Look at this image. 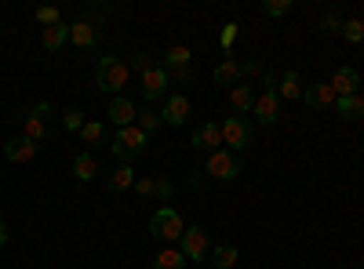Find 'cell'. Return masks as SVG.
I'll use <instances>...</instances> for the list:
<instances>
[{"mask_svg": "<svg viewBox=\"0 0 364 269\" xmlns=\"http://www.w3.org/2000/svg\"><path fill=\"white\" fill-rule=\"evenodd\" d=\"M128 77H132V66L124 62V58H117V55H102V58H99V66H95V84L102 87V92H109V95L124 92V87H128Z\"/></svg>", "mask_w": 364, "mask_h": 269, "instance_id": "6da1fadb", "label": "cell"}, {"mask_svg": "<svg viewBox=\"0 0 364 269\" xmlns=\"http://www.w3.org/2000/svg\"><path fill=\"white\" fill-rule=\"evenodd\" d=\"M146 146H149V135H146L142 128H135V124H132V128H120L117 138H113V157L124 160V164H128V160H139V157L146 153Z\"/></svg>", "mask_w": 364, "mask_h": 269, "instance_id": "7a4b0ae2", "label": "cell"}, {"mask_svg": "<svg viewBox=\"0 0 364 269\" xmlns=\"http://www.w3.org/2000/svg\"><path fill=\"white\" fill-rule=\"evenodd\" d=\"M204 175H211L215 182H233V178H240V157L223 146V149H215V153H208Z\"/></svg>", "mask_w": 364, "mask_h": 269, "instance_id": "3957f363", "label": "cell"}, {"mask_svg": "<svg viewBox=\"0 0 364 269\" xmlns=\"http://www.w3.org/2000/svg\"><path fill=\"white\" fill-rule=\"evenodd\" d=\"M149 229H154L157 241H182V233H186V229H182L178 212H175V207H168V204L161 207L154 219H149Z\"/></svg>", "mask_w": 364, "mask_h": 269, "instance_id": "277c9868", "label": "cell"}, {"mask_svg": "<svg viewBox=\"0 0 364 269\" xmlns=\"http://www.w3.org/2000/svg\"><path fill=\"white\" fill-rule=\"evenodd\" d=\"M219 128H223V146L233 149V153H240L245 146H252V124L245 121V116H226Z\"/></svg>", "mask_w": 364, "mask_h": 269, "instance_id": "5b68a950", "label": "cell"}, {"mask_svg": "<svg viewBox=\"0 0 364 269\" xmlns=\"http://www.w3.org/2000/svg\"><path fill=\"white\" fill-rule=\"evenodd\" d=\"M51 131V102H37V109H29L26 116V138H33V142H44Z\"/></svg>", "mask_w": 364, "mask_h": 269, "instance_id": "8992f818", "label": "cell"}, {"mask_svg": "<svg viewBox=\"0 0 364 269\" xmlns=\"http://www.w3.org/2000/svg\"><path fill=\"white\" fill-rule=\"evenodd\" d=\"M182 255H186V262H204L208 258V229L190 226L182 233Z\"/></svg>", "mask_w": 364, "mask_h": 269, "instance_id": "52a82bcc", "label": "cell"}, {"mask_svg": "<svg viewBox=\"0 0 364 269\" xmlns=\"http://www.w3.org/2000/svg\"><path fill=\"white\" fill-rule=\"evenodd\" d=\"M139 77H142V95H146L149 102L168 99V73H164V66H149V70H142Z\"/></svg>", "mask_w": 364, "mask_h": 269, "instance_id": "ba28073f", "label": "cell"}, {"mask_svg": "<svg viewBox=\"0 0 364 269\" xmlns=\"http://www.w3.org/2000/svg\"><path fill=\"white\" fill-rule=\"evenodd\" d=\"M252 113H255V121H259V124H277V121H281V95H277V92H262V95H255Z\"/></svg>", "mask_w": 364, "mask_h": 269, "instance_id": "9c48e42d", "label": "cell"}, {"mask_svg": "<svg viewBox=\"0 0 364 269\" xmlns=\"http://www.w3.org/2000/svg\"><path fill=\"white\" fill-rule=\"evenodd\" d=\"M190 48H168L164 51V73H171V77H178V80H190L193 73H190Z\"/></svg>", "mask_w": 364, "mask_h": 269, "instance_id": "30bf717a", "label": "cell"}, {"mask_svg": "<svg viewBox=\"0 0 364 269\" xmlns=\"http://www.w3.org/2000/svg\"><path fill=\"white\" fill-rule=\"evenodd\" d=\"M37 149H41V142H33V138L18 135V138H8V146H4V157H8L11 164H29V160L37 157Z\"/></svg>", "mask_w": 364, "mask_h": 269, "instance_id": "8fae6325", "label": "cell"}, {"mask_svg": "<svg viewBox=\"0 0 364 269\" xmlns=\"http://www.w3.org/2000/svg\"><path fill=\"white\" fill-rule=\"evenodd\" d=\"M161 116H164V124H175V128H182L190 121V99L186 95H168L164 99V109H161Z\"/></svg>", "mask_w": 364, "mask_h": 269, "instance_id": "7c38bea8", "label": "cell"}, {"mask_svg": "<svg viewBox=\"0 0 364 269\" xmlns=\"http://www.w3.org/2000/svg\"><path fill=\"white\" fill-rule=\"evenodd\" d=\"M135 116H139V109H135V102H132L128 95H113V102H109V121H113L117 128H132Z\"/></svg>", "mask_w": 364, "mask_h": 269, "instance_id": "4fadbf2b", "label": "cell"}, {"mask_svg": "<svg viewBox=\"0 0 364 269\" xmlns=\"http://www.w3.org/2000/svg\"><path fill=\"white\" fill-rule=\"evenodd\" d=\"M302 99H306V106H314V109H328V106L336 109V102H339L331 84H310L306 92H302Z\"/></svg>", "mask_w": 364, "mask_h": 269, "instance_id": "5bb4252c", "label": "cell"}, {"mask_svg": "<svg viewBox=\"0 0 364 269\" xmlns=\"http://www.w3.org/2000/svg\"><path fill=\"white\" fill-rule=\"evenodd\" d=\"M193 149H200V153H215V149H223V128L219 124H204L193 131Z\"/></svg>", "mask_w": 364, "mask_h": 269, "instance_id": "9a60e30c", "label": "cell"}, {"mask_svg": "<svg viewBox=\"0 0 364 269\" xmlns=\"http://www.w3.org/2000/svg\"><path fill=\"white\" fill-rule=\"evenodd\" d=\"M99 26L95 22H87V18H77L73 26H70V40L77 44V48H95L99 44Z\"/></svg>", "mask_w": 364, "mask_h": 269, "instance_id": "2e32d148", "label": "cell"}, {"mask_svg": "<svg viewBox=\"0 0 364 269\" xmlns=\"http://www.w3.org/2000/svg\"><path fill=\"white\" fill-rule=\"evenodd\" d=\"M331 87H336V95L346 99V95H357V87H360V73L353 66H339L336 77H331Z\"/></svg>", "mask_w": 364, "mask_h": 269, "instance_id": "e0dca14e", "label": "cell"}, {"mask_svg": "<svg viewBox=\"0 0 364 269\" xmlns=\"http://www.w3.org/2000/svg\"><path fill=\"white\" fill-rule=\"evenodd\" d=\"M230 106L237 109V116H240V113H252V106H255V92H252V84H245V80L233 84V87H230Z\"/></svg>", "mask_w": 364, "mask_h": 269, "instance_id": "ac0fdd59", "label": "cell"}, {"mask_svg": "<svg viewBox=\"0 0 364 269\" xmlns=\"http://www.w3.org/2000/svg\"><path fill=\"white\" fill-rule=\"evenodd\" d=\"M336 113H339V121L357 124L360 116H364V99H360V95H346V99H339V102H336Z\"/></svg>", "mask_w": 364, "mask_h": 269, "instance_id": "d6986e66", "label": "cell"}, {"mask_svg": "<svg viewBox=\"0 0 364 269\" xmlns=\"http://www.w3.org/2000/svg\"><path fill=\"white\" fill-rule=\"evenodd\" d=\"M66 40H70V26H66V22L48 26L44 33H41V48H44V51H58V48H63Z\"/></svg>", "mask_w": 364, "mask_h": 269, "instance_id": "ffe728a7", "label": "cell"}, {"mask_svg": "<svg viewBox=\"0 0 364 269\" xmlns=\"http://www.w3.org/2000/svg\"><path fill=\"white\" fill-rule=\"evenodd\" d=\"M132 186H135V171H132L128 164L106 175V190H113V193H124V190H132Z\"/></svg>", "mask_w": 364, "mask_h": 269, "instance_id": "44dd1931", "label": "cell"}, {"mask_svg": "<svg viewBox=\"0 0 364 269\" xmlns=\"http://www.w3.org/2000/svg\"><path fill=\"white\" fill-rule=\"evenodd\" d=\"M302 92H306V87H302V80H299L295 70H288V73L277 80V95H281V99H299Z\"/></svg>", "mask_w": 364, "mask_h": 269, "instance_id": "7402d4cb", "label": "cell"}, {"mask_svg": "<svg viewBox=\"0 0 364 269\" xmlns=\"http://www.w3.org/2000/svg\"><path fill=\"white\" fill-rule=\"evenodd\" d=\"M73 175L80 178V182H91V178L99 175V160L91 157V153H80V157L73 160Z\"/></svg>", "mask_w": 364, "mask_h": 269, "instance_id": "603a6c76", "label": "cell"}, {"mask_svg": "<svg viewBox=\"0 0 364 269\" xmlns=\"http://www.w3.org/2000/svg\"><path fill=\"white\" fill-rule=\"evenodd\" d=\"M164 124V116L154 109V106H146V109H139V116H135V128H142L146 135H154L157 128Z\"/></svg>", "mask_w": 364, "mask_h": 269, "instance_id": "cb8c5ba5", "label": "cell"}, {"mask_svg": "<svg viewBox=\"0 0 364 269\" xmlns=\"http://www.w3.org/2000/svg\"><path fill=\"white\" fill-rule=\"evenodd\" d=\"M215 84H223V87H233V84H240V62L226 58V62L215 70Z\"/></svg>", "mask_w": 364, "mask_h": 269, "instance_id": "d4e9b609", "label": "cell"}, {"mask_svg": "<svg viewBox=\"0 0 364 269\" xmlns=\"http://www.w3.org/2000/svg\"><path fill=\"white\" fill-rule=\"evenodd\" d=\"M154 269H186V255L182 251H161L157 258H154Z\"/></svg>", "mask_w": 364, "mask_h": 269, "instance_id": "484cf974", "label": "cell"}, {"mask_svg": "<svg viewBox=\"0 0 364 269\" xmlns=\"http://www.w3.org/2000/svg\"><path fill=\"white\" fill-rule=\"evenodd\" d=\"M233 262H237V248L233 244H223V248L211 251V265H215V269H230Z\"/></svg>", "mask_w": 364, "mask_h": 269, "instance_id": "4316f807", "label": "cell"}, {"mask_svg": "<svg viewBox=\"0 0 364 269\" xmlns=\"http://www.w3.org/2000/svg\"><path fill=\"white\" fill-rule=\"evenodd\" d=\"M80 138H84L87 146H99V142L106 138V128H102V124H95V121H84V128H80Z\"/></svg>", "mask_w": 364, "mask_h": 269, "instance_id": "83f0119b", "label": "cell"}, {"mask_svg": "<svg viewBox=\"0 0 364 269\" xmlns=\"http://www.w3.org/2000/svg\"><path fill=\"white\" fill-rule=\"evenodd\" d=\"M343 37H346L350 44H360V40H364V22H360V18L343 22Z\"/></svg>", "mask_w": 364, "mask_h": 269, "instance_id": "f1b7e54d", "label": "cell"}, {"mask_svg": "<svg viewBox=\"0 0 364 269\" xmlns=\"http://www.w3.org/2000/svg\"><path fill=\"white\" fill-rule=\"evenodd\" d=\"M262 11H266L269 18H284V15L291 11V0H266Z\"/></svg>", "mask_w": 364, "mask_h": 269, "instance_id": "f546056e", "label": "cell"}, {"mask_svg": "<svg viewBox=\"0 0 364 269\" xmlns=\"http://www.w3.org/2000/svg\"><path fill=\"white\" fill-rule=\"evenodd\" d=\"M37 22L48 29V26H58V22H63V15H58V8H37Z\"/></svg>", "mask_w": 364, "mask_h": 269, "instance_id": "4dcf8cb0", "label": "cell"}, {"mask_svg": "<svg viewBox=\"0 0 364 269\" xmlns=\"http://www.w3.org/2000/svg\"><path fill=\"white\" fill-rule=\"evenodd\" d=\"M321 29H324L328 37H331V33H343V18H339L336 11H328V15L321 18Z\"/></svg>", "mask_w": 364, "mask_h": 269, "instance_id": "1f68e13d", "label": "cell"}, {"mask_svg": "<svg viewBox=\"0 0 364 269\" xmlns=\"http://www.w3.org/2000/svg\"><path fill=\"white\" fill-rule=\"evenodd\" d=\"M63 124H66L70 131H80V128H84V113H80V109H66V113H63Z\"/></svg>", "mask_w": 364, "mask_h": 269, "instance_id": "d6a6232c", "label": "cell"}, {"mask_svg": "<svg viewBox=\"0 0 364 269\" xmlns=\"http://www.w3.org/2000/svg\"><path fill=\"white\" fill-rule=\"evenodd\" d=\"M154 193H157L161 200H171V197H175V186L168 182V178H154Z\"/></svg>", "mask_w": 364, "mask_h": 269, "instance_id": "836d02e7", "label": "cell"}, {"mask_svg": "<svg viewBox=\"0 0 364 269\" xmlns=\"http://www.w3.org/2000/svg\"><path fill=\"white\" fill-rule=\"evenodd\" d=\"M233 40H237V22H226V26H223V51H230Z\"/></svg>", "mask_w": 364, "mask_h": 269, "instance_id": "e575fe53", "label": "cell"}, {"mask_svg": "<svg viewBox=\"0 0 364 269\" xmlns=\"http://www.w3.org/2000/svg\"><path fill=\"white\" fill-rule=\"evenodd\" d=\"M135 190L142 197H154V178H135Z\"/></svg>", "mask_w": 364, "mask_h": 269, "instance_id": "d590c367", "label": "cell"}, {"mask_svg": "<svg viewBox=\"0 0 364 269\" xmlns=\"http://www.w3.org/2000/svg\"><path fill=\"white\" fill-rule=\"evenodd\" d=\"M149 66H154V62H149V55H142V51L132 58V70H139V73H142V70H149Z\"/></svg>", "mask_w": 364, "mask_h": 269, "instance_id": "8d00e7d4", "label": "cell"}, {"mask_svg": "<svg viewBox=\"0 0 364 269\" xmlns=\"http://www.w3.org/2000/svg\"><path fill=\"white\" fill-rule=\"evenodd\" d=\"M8 244V226H4V219H0V248Z\"/></svg>", "mask_w": 364, "mask_h": 269, "instance_id": "74e56055", "label": "cell"}, {"mask_svg": "<svg viewBox=\"0 0 364 269\" xmlns=\"http://www.w3.org/2000/svg\"><path fill=\"white\" fill-rule=\"evenodd\" d=\"M339 269H343V265H339Z\"/></svg>", "mask_w": 364, "mask_h": 269, "instance_id": "f35d334b", "label": "cell"}]
</instances>
